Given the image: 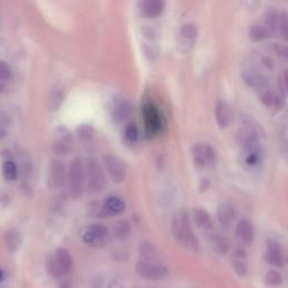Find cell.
Listing matches in <instances>:
<instances>
[{
  "label": "cell",
  "instance_id": "cell-1",
  "mask_svg": "<svg viewBox=\"0 0 288 288\" xmlns=\"http://www.w3.org/2000/svg\"><path fill=\"white\" fill-rule=\"evenodd\" d=\"M262 129L252 117L242 118V124L240 130L236 133V141L242 149L245 150H255L263 149L262 148Z\"/></svg>",
  "mask_w": 288,
  "mask_h": 288
},
{
  "label": "cell",
  "instance_id": "cell-2",
  "mask_svg": "<svg viewBox=\"0 0 288 288\" xmlns=\"http://www.w3.org/2000/svg\"><path fill=\"white\" fill-rule=\"evenodd\" d=\"M82 166L86 190L93 195L101 193L106 186V176L102 164L95 158H86Z\"/></svg>",
  "mask_w": 288,
  "mask_h": 288
},
{
  "label": "cell",
  "instance_id": "cell-3",
  "mask_svg": "<svg viewBox=\"0 0 288 288\" xmlns=\"http://www.w3.org/2000/svg\"><path fill=\"white\" fill-rule=\"evenodd\" d=\"M172 233L176 240L188 249H197L199 247L198 240L191 229L189 216L186 212L177 215L172 222Z\"/></svg>",
  "mask_w": 288,
  "mask_h": 288
},
{
  "label": "cell",
  "instance_id": "cell-4",
  "mask_svg": "<svg viewBox=\"0 0 288 288\" xmlns=\"http://www.w3.org/2000/svg\"><path fill=\"white\" fill-rule=\"evenodd\" d=\"M65 183H67L69 195L74 199H78L81 197L83 191L86 190V187H84L82 160L80 158H76L72 160L70 166H69Z\"/></svg>",
  "mask_w": 288,
  "mask_h": 288
},
{
  "label": "cell",
  "instance_id": "cell-5",
  "mask_svg": "<svg viewBox=\"0 0 288 288\" xmlns=\"http://www.w3.org/2000/svg\"><path fill=\"white\" fill-rule=\"evenodd\" d=\"M74 260L68 250L63 248L57 249L54 256L50 257L48 260V270L52 277L59 278L64 274H68L72 269Z\"/></svg>",
  "mask_w": 288,
  "mask_h": 288
},
{
  "label": "cell",
  "instance_id": "cell-6",
  "mask_svg": "<svg viewBox=\"0 0 288 288\" xmlns=\"http://www.w3.org/2000/svg\"><path fill=\"white\" fill-rule=\"evenodd\" d=\"M195 166L199 169H209L215 166L217 155L215 149L209 143H196L191 149Z\"/></svg>",
  "mask_w": 288,
  "mask_h": 288
},
{
  "label": "cell",
  "instance_id": "cell-7",
  "mask_svg": "<svg viewBox=\"0 0 288 288\" xmlns=\"http://www.w3.org/2000/svg\"><path fill=\"white\" fill-rule=\"evenodd\" d=\"M110 237L109 230L104 224H93L84 230L82 240L95 248H102L108 243Z\"/></svg>",
  "mask_w": 288,
  "mask_h": 288
},
{
  "label": "cell",
  "instance_id": "cell-8",
  "mask_svg": "<svg viewBox=\"0 0 288 288\" xmlns=\"http://www.w3.org/2000/svg\"><path fill=\"white\" fill-rule=\"evenodd\" d=\"M104 168L114 183H120L126 178V166L118 157L107 155L104 157Z\"/></svg>",
  "mask_w": 288,
  "mask_h": 288
},
{
  "label": "cell",
  "instance_id": "cell-9",
  "mask_svg": "<svg viewBox=\"0 0 288 288\" xmlns=\"http://www.w3.org/2000/svg\"><path fill=\"white\" fill-rule=\"evenodd\" d=\"M140 277L148 280H162L168 277L169 271L162 264L140 261L135 268Z\"/></svg>",
  "mask_w": 288,
  "mask_h": 288
},
{
  "label": "cell",
  "instance_id": "cell-10",
  "mask_svg": "<svg viewBox=\"0 0 288 288\" xmlns=\"http://www.w3.org/2000/svg\"><path fill=\"white\" fill-rule=\"evenodd\" d=\"M242 79H243V81L247 86L259 91L266 89L270 84L269 78L256 67L245 68L242 71Z\"/></svg>",
  "mask_w": 288,
  "mask_h": 288
},
{
  "label": "cell",
  "instance_id": "cell-11",
  "mask_svg": "<svg viewBox=\"0 0 288 288\" xmlns=\"http://www.w3.org/2000/svg\"><path fill=\"white\" fill-rule=\"evenodd\" d=\"M143 118L145 123V130L149 136H155L162 129V121H161L160 113L155 105L148 103L143 107Z\"/></svg>",
  "mask_w": 288,
  "mask_h": 288
},
{
  "label": "cell",
  "instance_id": "cell-12",
  "mask_svg": "<svg viewBox=\"0 0 288 288\" xmlns=\"http://www.w3.org/2000/svg\"><path fill=\"white\" fill-rule=\"evenodd\" d=\"M132 113V105L124 97H115L110 105V116L115 123H122L130 117Z\"/></svg>",
  "mask_w": 288,
  "mask_h": 288
},
{
  "label": "cell",
  "instance_id": "cell-13",
  "mask_svg": "<svg viewBox=\"0 0 288 288\" xmlns=\"http://www.w3.org/2000/svg\"><path fill=\"white\" fill-rule=\"evenodd\" d=\"M72 134L67 129L57 130L55 141L53 142V152L56 156H68L72 149Z\"/></svg>",
  "mask_w": 288,
  "mask_h": 288
},
{
  "label": "cell",
  "instance_id": "cell-14",
  "mask_svg": "<svg viewBox=\"0 0 288 288\" xmlns=\"http://www.w3.org/2000/svg\"><path fill=\"white\" fill-rule=\"evenodd\" d=\"M236 209L232 204L230 203H223L218 206L217 209V221L218 223L221 224V226L225 230H229L232 228V225L234 224V221L236 220Z\"/></svg>",
  "mask_w": 288,
  "mask_h": 288
},
{
  "label": "cell",
  "instance_id": "cell-15",
  "mask_svg": "<svg viewBox=\"0 0 288 288\" xmlns=\"http://www.w3.org/2000/svg\"><path fill=\"white\" fill-rule=\"evenodd\" d=\"M67 180V170L62 161L53 159L50 163V182L54 188H61Z\"/></svg>",
  "mask_w": 288,
  "mask_h": 288
},
{
  "label": "cell",
  "instance_id": "cell-16",
  "mask_svg": "<svg viewBox=\"0 0 288 288\" xmlns=\"http://www.w3.org/2000/svg\"><path fill=\"white\" fill-rule=\"evenodd\" d=\"M215 120L220 129H226L231 124L233 120L232 108L225 101L220 99L215 105Z\"/></svg>",
  "mask_w": 288,
  "mask_h": 288
},
{
  "label": "cell",
  "instance_id": "cell-17",
  "mask_svg": "<svg viewBox=\"0 0 288 288\" xmlns=\"http://www.w3.org/2000/svg\"><path fill=\"white\" fill-rule=\"evenodd\" d=\"M236 236L243 245H250L255 239V230L251 222L247 218L239 221L236 226Z\"/></svg>",
  "mask_w": 288,
  "mask_h": 288
},
{
  "label": "cell",
  "instance_id": "cell-18",
  "mask_svg": "<svg viewBox=\"0 0 288 288\" xmlns=\"http://www.w3.org/2000/svg\"><path fill=\"white\" fill-rule=\"evenodd\" d=\"M267 262L272 264L275 267L282 268L285 264V256L280 248V245L275 241H268L267 251L264 255Z\"/></svg>",
  "mask_w": 288,
  "mask_h": 288
},
{
  "label": "cell",
  "instance_id": "cell-19",
  "mask_svg": "<svg viewBox=\"0 0 288 288\" xmlns=\"http://www.w3.org/2000/svg\"><path fill=\"white\" fill-rule=\"evenodd\" d=\"M260 101L263 103L264 106H267L268 108H275L280 109L285 104L284 101V95L282 93H276L275 90L270 89L269 87L266 89L260 90Z\"/></svg>",
  "mask_w": 288,
  "mask_h": 288
},
{
  "label": "cell",
  "instance_id": "cell-20",
  "mask_svg": "<svg viewBox=\"0 0 288 288\" xmlns=\"http://www.w3.org/2000/svg\"><path fill=\"white\" fill-rule=\"evenodd\" d=\"M263 161V149L245 150L242 151V162L249 168L259 167Z\"/></svg>",
  "mask_w": 288,
  "mask_h": 288
},
{
  "label": "cell",
  "instance_id": "cell-21",
  "mask_svg": "<svg viewBox=\"0 0 288 288\" xmlns=\"http://www.w3.org/2000/svg\"><path fill=\"white\" fill-rule=\"evenodd\" d=\"M245 258H247V253L243 249H236L232 255V267L236 275L240 277H244L248 272V266L245 262Z\"/></svg>",
  "mask_w": 288,
  "mask_h": 288
},
{
  "label": "cell",
  "instance_id": "cell-22",
  "mask_svg": "<svg viewBox=\"0 0 288 288\" xmlns=\"http://www.w3.org/2000/svg\"><path fill=\"white\" fill-rule=\"evenodd\" d=\"M140 8L145 16L157 17L162 14L164 3L160 0H148V1H142L140 3Z\"/></svg>",
  "mask_w": 288,
  "mask_h": 288
},
{
  "label": "cell",
  "instance_id": "cell-23",
  "mask_svg": "<svg viewBox=\"0 0 288 288\" xmlns=\"http://www.w3.org/2000/svg\"><path fill=\"white\" fill-rule=\"evenodd\" d=\"M180 41H182V48L186 47L188 50L194 44L197 36V28L193 24H185L180 29Z\"/></svg>",
  "mask_w": 288,
  "mask_h": 288
},
{
  "label": "cell",
  "instance_id": "cell-24",
  "mask_svg": "<svg viewBox=\"0 0 288 288\" xmlns=\"http://www.w3.org/2000/svg\"><path fill=\"white\" fill-rule=\"evenodd\" d=\"M193 218L195 224L202 230H210L213 228V220L210 215L206 212V210L202 209H196L193 213Z\"/></svg>",
  "mask_w": 288,
  "mask_h": 288
},
{
  "label": "cell",
  "instance_id": "cell-25",
  "mask_svg": "<svg viewBox=\"0 0 288 288\" xmlns=\"http://www.w3.org/2000/svg\"><path fill=\"white\" fill-rule=\"evenodd\" d=\"M104 209L109 214H121L125 210L126 205L124 201L117 197V196H109L105 201Z\"/></svg>",
  "mask_w": 288,
  "mask_h": 288
},
{
  "label": "cell",
  "instance_id": "cell-26",
  "mask_svg": "<svg viewBox=\"0 0 288 288\" xmlns=\"http://www.w3.org/2000/svg\"><path fill=\"white\" fill-rule=\"evenodd\" d=\"M140 255L143 260L147 262H153L158 260V252H157L155 245L149 241H142L140 244Z\"/></svg>",
  "mask_w": 288,
  "mask_h": 288
},
{
  "label": "cell",
  "instance_id": "cell-27",
  "mask_svg": "<svg viewBox=\"0 0 288 288\" xmlns=\"http://www.w3.org/2000/svg\"><path fill=\"white\" fill-rule=\"evenodd\" d=\"M5 243L7 249L10 252H16L22 243L21 233L16 231V230H9V231H7L5 234Z\"/></svg>",
  "mask_w": 288,
  "mask_h": 288
},
{
  "label": "cell",
  "instance_id": "cell-28",
  "mask_svg": "<svg viewBox=\"0 0 288 288\" xmlns=\"http://www.w3.org/2000/svg\"><path fill=\"white\" fill-rule=\"evenodd\" d=\"M64 91L63 88L60 86H55L51 90L49 96V109L50 110H56L61 106L63 102Z\"/></svg>",
  "mask_w": 288,
  "mask_h": 288
},
{
  "label": "cell",
  "instance_id": "cell-29",
  "mask_svg": "<svg viewBox=\"0 0 288 288\" xmlns=\"http://www.w3.org/2000/svg\"><path fill=\"white\" fill-rule=\"evenodd\" d=\"M210 243H212V248L216 255L224 256L229 251V242L226 241L225 237L218 234H215L210 239Z\"/></svg>",
  "mask_w": 288,
  "mask_h": 288
},
{
  "label": "cell",
  "instance_id": "cell-30",
  "mask_svg": "<svg viewBox=\"0 0 288 288\" xmlns=\"http://www.w3.org/2000/svg\"><path fill=\"white\" fill-rule=\"evenodd\" d=\"M249 36L252 41H263L266 40V38L270 37L269 34L266 30V28L263 27L262 24H255L252 25L250 29H249Z\"/></svg>",
  "mask_w": 288,
  "mask_h": 288
},
{
  "label": "cell",
  "instance_id": "cell-31",
  "mask_svg": "<svg viewBox=\"0 0 288 288\" xmlns=\"http://www.w3.org/2000/svg\"><path fill=\"white\" fill-rule=\"evenodd\" d=\"M114 234L117 239H126L131 234V225L128 221H118L114 225Z\"/></svg>",
  "mask_w": 288,
  "mask_h": 288
},
{
  "label": "cell",
  "instance_id": "cell-32",
  "mask_svg": "<svg viewBox=\"0 0 288 288\" xmlns=\"http://www.w3.org/2000/svg\"><path fill=\"white\" fill-rule=\"evenodd\" d=\"M2 171H3V176L5 178L8 180V182H13V180H16L17 176H18V169L16 163L11 160H7L5 161L2 166Z\"/></svg>",
  "mask_w": 288,
  "mask_h": 288
},
{
  "label": "cell",
  "instance_id": "cell-33",
  "mask_svg": "<svg viewBox=\"0 0 288 288\" xmlns=\"http://www.w3.org/2000/svg\"><path fill=\"white\" fill-rule=\"evenodd\" d=\"M124 136L129 143H134L139 137V130H137L135 123H129L124 130Z\"/></svg>",
  "mask_w": 288,
  "mask_h": 288
},
{
  "label": "cell",
  "instance_id": "cell-34",
  "mask_svg": "<svg viewBox=\"0 0 288 288\" xmlns=\"http://www.w3.org/2000/svg\"><path fill=\"white\" fill-rule=\"evenodd\" d=\"M264 283L269 286H278L283 283V277L278 271L270 270L264 276Z\"/></svg>",
  "mask_w": 288,
  "mask_h": 288
},
{
  "label": "cell",
  "instance_id": "cell-35",
  "mask_svg": "<svg viewBox=\"0 0 288 288\" xmlns=\"http://www.w3.org/2000/svg\"><path fill=\"white\" fill-rule=\"evenodd\" d=\"M78 135L81 140H90L94 135V131L90 126L82 125L78 129Z\"/></svg>",
  "mask_w": 288,
  "mask_h": 288
},
{
  "label": "cell",
  "instance_id": "cell-36",
  "mask_svg": "<svg viewBox=\"0 0 288 288\" xmlns=\"http://www.w3.org/2000/svg\"><path fill=\"white\" fill-rule=\"evenodd\" d=\"M11 69L3 61H0V80H8L11 78Z\"/></svg>",
  "mask_w": 288,
  "mask_h": 288
},
{
  "label": "cell",
  "instance_id": "cell-37",
  "mask_svg": "<svg viewBox=\"0 0 288 288\" xmlns=\"http://www.w3.org/2000/svg\"><path fill=\"white\" fill-rule=\"evenodd\" d=\"M11 124V120L9 115L3 112L2 109H0V128H7Z\"/></svg>",
  "mask_w": 288,
  "mask_h": 288
},
{
  "label": "cell",
  "instance_id": "cell-38",
  "mask_svg": "<svg viewBox=\"0 0 288 288\" xmlns=\"http://www.w3.org/2000/svg\"><path fill=\"white\" fill-rule=\"evenodd\" d=\"M6 136H7L6 130H5V129H2V128H0V140H1V139H5Z\"/></svg>",
  "mask_w": 288,
  "mask_h": 288
},
{
  "label": "cell",
  "instance_id": "cell-39",
  "mask_svg": "<svg viewBox=\"0 0 288 288\" xmlns=\"http://www.w3.org/2000/svg\"><path fill=\"white\" fill-rule=\"evenodd\" d=\"M2 279H3V272L1 269H0V282H1Z\"/></svg>",
  "mask_w": 288,
  "mask_h": 288
}]
</instances>
